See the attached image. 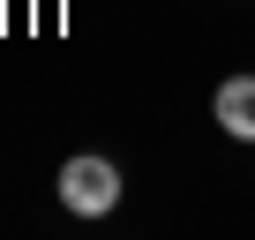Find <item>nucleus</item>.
I'll return each instance as SVG.
<instances>
[{
  "label": "nucleus",
  "mask_w": 255,
  "mask_h": 240,
  "mask_svg": "<svg viewBox=\"0 0 255 240\" xmlns=\"http://www.w3.org/2000/svg\"><path fill=\"white\" fill-rule=\"evenodd\" d=\"M210 113H218V128L233 143H255V75H225L218 98H210Z\"/></svg>",
  "instance_id": "obj_2"
},
{
  "label": "nucleus",
  "mask_w": 255,
  "mask_h": 240,
  "mask_svg": "<svg viewBox=\"0 0 255 240\" xmlns=\"http://www.w3.org/2000/svg\"><path fill=\"white\" fill-rule=\"evenodd\" d=\"M60 203H68L75 218H105V210L120 203L113 158H68V165H60Z\"/></svg>",
  "instance_id": "obj_1"
}]
</instances>
